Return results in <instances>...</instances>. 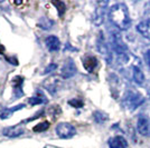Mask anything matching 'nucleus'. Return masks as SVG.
Returning a JSON list of instances; mask_svg holds the SVG:
<instances>
[{"mask_svg":"<svg viewBox=\"0 0 150 148\" xmlns=\"http://www.w3.org/2000/svg\"><path fill=\"white\" fill-rule=\"evenodd\" d=\"M96 48L99 50L101 55L103 56V58L106 60L108 64H111L112 61V54H111V50H110V46L106 43L105 38L103 36V32H100L98 39H96Z\"/></svg>","mask_w":150,"mask_h":148,"instance_id":"5","label":"nucleus"},{"mask_svg":"<svg viewBox=\"0 0 150 148\" xmlns=\"http://www.w3.org/2000/svg\"><path fill=\"white\" fill-rule=\"evenodd\" d=\"M52 3L56 7L57 11H58V15L62 17L63 15H64V13L66 11V5H65L63 1H53Z\"/></svg>","mask_w":150,"mask_h":148,"instance_id":"19","label":"nucleus"},{"mask_svg":"<svg viewBox=\"0 0 150 148\" xmlns=\"http://www.w3.org/2000/svg\"><path fill=\"white\" fill-rule=\"evenodd\" d=\"M62 77L64 79H69L71 77H73L75 74H76V66H75V62L73 61L72 58H67L64 65L62 67Z\"/></svg>","mask_w":150,"mask_h":148,"instance_id":"8","label":"nucleus"},{"mask_svg":"<svg viewBox=\"0 0 150 148\" xmlns=\"http://www.w3.org/2000/svg\"><path fill=\"white\" fill-rule=\"evenodd\" d=\"M53 25H54V22L50 19L46 18V17H42V18L39 19V21H38L39 28H42L44 30H50V28L53 27Z\"/></svg>","mask_w":150,"mask_h":148,"instance_id":"17","label":"nucleus"},{"mask_svg":"<svg viewBox=\"0 0 150 148\" xmlns=\"http://www.w3.org/2000/svg\"><path fill=\"white\" fill-rule=\"evenodd\" d=\"M137 31L144 38L150 40V2L144 6V19L137 25Z\"/></svg>","mask_w":150,"mask_h":148,"instance_id":"3","label":"nucleus"},{"mask_svg":"<svg viewBox=\"0 0 150 148\" xmlns=\"http://www.w3.org/2000/svg\"><path fill=\"white\" fill-rule=\"evenodd\" d=\"M144 98L141 94L134 88H129L125 93L123 97H122V106L123 108L129 111L136 110L138 107L144 104Z\"/></svg>","mask_w":150,"mask_h":148,"instance_id":"2","label":"nucleus"},{"mask_svg":"<svg viewBox=\"0 0 150 148\" xmlns=\"http://www.w3.org/2000/svg\"><path fill=\"white\" fill-rule=\"evenodd\" d=\"M110 41H111L112 49L114 50L115 54H118V56H121L128 52V47L125 46V41L122 39V36L120 35L119 31H111Z\"/></svg>","mask_w":150,"mask_h":148,"instance_id":"4","label":"nucleus"},{"mask_svg":"<svg viewBox=\"0 0 150 148\" xmlns=\"http://www.w3.org/2000/svg\"><path fill=\"white\" fill-rule=\"evenodd\" d=\"M144 61L147 64V66L150 68V49L146 50L144 54Z\"/></svg>","mask_w":150,"mask_h":148,"instance_id":"24","label":"nucleus"},{"mask_svg":"<svg viewBox=\"0 0 150 148\" xmlns=\"http://www.w3.org/2000/svg\"><path fill=\"white\" fill-rule=\"evenodd\" d=\"M108 2H99L96 9L94 10L93 18L92 21L95 26H101L104 21V17H105V6Z\"/></svg>","mask_w":150,"mask_h":148,"instance_id":"7","label":"nucleus"},{"mask_svg":"<svg viewBox=\"0 0 150 148\" xmlns=\"http://www.w3.org/2000/svg\"><path fill=\"white\" fill-rule=\"evenodd\" d=\"M45 43L50 51H57L61 47V41L56 36H48L45 40Z\"/></svg>","mask_w":150,"mask_h":148,"instance_id":"13","label":"nucleus"},{"mask_svg":"<svg viewBox=\"0 0 150 148\" xmlns=\"http://www.w3.org/2000/svg\"><path fill=\"white\" fill-rule=\"evenodd\" d=\"M50 128V123L48 121H44V123H40L36 125L33 130L35 131V133H42V131H46V130Z\"/></svg>","mask_w":150,"mask_h":148,"instance_id":"20","label":"nucleus"},{"mask_svg":"<svg viewBox=\"0 0 150 148\" xmlns=\"http://www.w3.org/2000/svg\"><path fill=\"white\" fill-rule=\"evenodd\" d=\"M25 133L24 127H21V125H17V126H13V127H7L2 130V134L7 137H18V136L23 135Z\"/></svg>","mask_w":150,"mask_h":148,"instance_id":"11","label":"nucleus"},{"mask_svg":"<svg viewBox=\"0 0 150 148\" xmlns=\"http://www.w3.org/2000/svg\"><path fill=\"white\" fill-rule=\"evenodd\" d=\"M110 21L120 30H127L131 27V18L129 10L125 3H115L110 8L109 11Z\"/></svg>","mask_w":150,"mask_h":148,"instance_id":"1","label":"nucleus"},{"mask_svg":"<svg viewBox=\"0 0 150 148\" xmlns=\"http://www.w3.org/2000/svg\"><path fill=\"white\" fill-rule=\"evenodd\" d=\"M24 107H25V105L23 104V105L16 106V107H13V108H6L5 110L0 114V118H1V119H7V118L10 117V116H13V114L15 111L19 110V109H23Z\"/></svg>","mask_w":150,"mask_h":148,"instance_id":"16","label":"nucleus"},{"mask_svg":"<svg viewBox=\"0 0 150 148\" xmlns=\"http://www.w3.org/2000/svg\"><path fill=\"white\" fill-rule=\"evenodd\" d=\"M56 134L58 137H61L63 139H69L72 138L76 134V129L73 125L69 123H61L56 126Z\"/></svg>","mask_w":150,"mask_h":148,"instance_id":"6","label":"nucleus"},{"mask_svg":"<svg viewBox=\"0 0 150 148\" xmlns=\"http://www.w3.org/2000/svg\"><path fill=\"white\" fill-rule=\"evenodd\" d=\"M56 69H57V65L53 62V64H50V65H48V67H46V69L44 70V73H43V74L47 75V74H50V73H53V71H55Z\"/></svg>","mask_w":150,"mask_h":148,"instance_id":"23","label":"nucleus"},{"mask_svg":"<svg viewBox=\"0 0 150 148\" xmlns=\"http://www.w3.org/2000/svg\"><path fill=\"white\" fill-rule=\"evenodd\" d=\"M109 146H110V148H127L128 142H127L125 137L115 136L109 140Z\"/></svg>","mask_w":150,"mask_h":148,"instance_id":"12","label":"nucleus"},{"mask_svg":"<svg viewBox=\"0 0 150 148\" xmlns=\"http://www.w3.org/2000/svg\"><path fill=\"white\" fill-rule=\"evenodd\" d=\"M69 104L72 106V107H74V108H82L83 105H84V103L82 101L81 99H77V98H74V99H72V100H69Z\"/></svg>","mask_w":150,"mask_h":148,"instance_id":"21","label":"nucleus"},{"mask_svg":"<svg viewBox=\"0 0 150 148\" xmlns=\"http://www.w3.org/2000/svg\"><path fill=\"white\" fill-rule=\"evenodd\" d=\"M45 101V99L40 98V97H31L29 99V104L31 106H35V105H39V104H43Z\"/></svg>","mask_w":150,"mask_h":148,"instance_id":"22","label":"nucleus"},{"mask_svg":"<svg viewBox=\"0 0 150 148\" xmlns=\"http://www.w3.org/2000/svg\"><path fill=\"white\" fill-rule=\"evenodd\" d=\"M137 130L140 135L150 136V119L147 116H140L137 121Z\"/></svg>","mask_w":150,"mask_h":148,"instance_id":"9","label":"nucleus"},{"mask_svg":"<svg viewBox=\"0 0 150 148\" xmlns=\"http://www.w3.org/2000/svg\"><path fill=\"white\" fill-rule=\"evenodd\" d=\"M23 82H24V78L20 77V76H17L13 79V89H15L13 91H15V96L17 98L24 95V93H23Z\"/></svg>","mask_w":150,"mask_h":148,"instance_id":"15","label":"nucleus"},{"mask_svg":"<svg viewBox=\"0 0 150 148\" xmlns=\"http://www.w3.org/2000/svg\"><path fill=\"white\" fill-rule=\"evenodd\" d=\"M83 66L88 73H93L94 69L98 66V59L94 56H88L83 59Z\"/></svg>","mask_w":150,"mask_h":148,"instance_id":"14","label":"nucleus"},{"mask_svg":"<svg viewBox=\"0 0 150 148\" xmlns=\"http://www.w3.org/2000/svg\"><path fill=\"white\" fill-rule=\"evenodd\" d=\"M4 51H5V48H4V46H0V54H4Z\"/></svg>","mask_w":150,"mask_h":148,"instance_id":"25","label":"nucleus"},{"mask_svg":"<svg viewBox=\"0 0 150 148\" xmlns=\"http://www.w3.org/2000/svg\"><path fill=\"white\" fill-rule=\"evenodd\" d=\"M148 95H149V98H150V87H149V89H148Z\"/></svg>","mask_w":150,"mask_h":148,"instance_id":"26","label":"nucleus"},{"mask_svg":"<svg viewBox=\"0 0 150 148\" xmlns=\"http://www.w3.org/2000/svg\"><path fill=\"white\" fill-rule=\"evenodd\" d=\"M59 85H61V80H59V78H57V77H50V78H48V79L44 82L45 88H46L52 95H54V94L58 90Z\"/></svg>","mask_w":150,"mask_h":148,"instance_id":"10","label":"nucleus"},{"mask_svg":"<svg viewBox=\"0 0 150 148\" xmlns=\"http://www.w3.org/2000/svg\"><path fill=\"white\" fill-rule=\"evenodd\" d=\"M93 118L98 124H103L104 121H106L109 119L108 115H106L105 112H103V111H95L93 114Z\"/></svg>","mask_w":150,"mask_h":148,"instance_id":"18","label":"nucleus"}]
</instances>
